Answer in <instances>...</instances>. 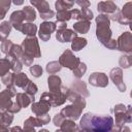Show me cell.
Here are the masks:
<instances>
[{"label":"cell","instance_id":"cell-15","mask_svg":"<svg viewBox=\"0 0 132 132\" xmlns=\"http://www.w3.org/2000/svg\"><path fill=\"white\" fill-rule=\"evenodd\" d=\"M51 107L52 106L48 103H46L45 101H42V100H39L38 102H32V104H31V110L35 116L48 113Z\"/></svg>","mask_w":132,"mask_h":132},{"label":"cell","instance_id":"cell-41","mask_svg":"<svg viewBox=\"0 0 132 132\" xmlns=\"http://www.w3.org/2000/svg\"><path fill=\"white\" fill-rule=\"evenodd\" d=\"M57 21L60 22H68L71 19L70 10H63V11H57Z\"/></svg>","mask_w":132,"mask_h":132},{"label":"cell","instance_id":"cell-8","mask_svg":"<svg viewBox=\"0 0 132 132\" xmlns=\"http://www.w3.org/2000/svg\"><path fill=\"white\" fill-rule=\"evenodd\" d=\"M117 48L127 54L132 53V34L130 32H124L119 36L117 40Z\"/></svg>","mask_w":132,"mask_h":132},{"label":"cell","instance_id":"cell-43","mask_svg":"<svg viewBox=\"0 0 132 132\" xmlns=\"http://www.w3.org/2000/svg\"><path fill=\"white\" fill-rule=\"evenodd\" d=\"M30 72L31 74L34 76V77H39L41 76L42 74V68L40 65L36 64V65H33V66H30Z\"/></svg>","mask_w":132,"mask_h":132},{"label":"cell","instance_id":"cell-52","mask_svg":"<svg viewBox=\"0 0 132 132\" xmlns=\"http://www.w3.org/2000/svg\"><path fill=\"white\" fill-rule=\"evenodd\" d=\"M10 3H11V0H0V7L8 11L10 7Z\"/></svg>","mask_w":132,"mask_h":132},{"label":"cell","instance_id":"cell-47","mask_svg":"<svg viewBox=\"0 0 132 132\" xmlns=\"http://www.w3.org/2000/svg\"><path fill=\"white\" fill-rule=\"evenodd\" d=\"M21 106H20V104L15 101V102H12V104H11V106L7 109V111H9V112H11V113H16V112H19L20 110H21Z\"/></svg>","mask_w":132,"mask_h":132},{"label":"cell","instance_id":"cell-36","mask_svg":"<svg viewBox=\"0 0 132 132\" xmlns=\"http://www.w3.org/2000/svg\"><path fill=\"white\" fill-rule=\"evenodd\" d=\"M132 64V57H131V54H128L126 56H122L120 58V61H119V65L122 67V68H129Z\"/></svg>","mask_w":132,"mask_h":132},{"label":"cell","instance_id":"cell-39","mask_svg":"<svg viewBox=\"0 0 132 132\" xmlns=\"http://www.w3.org/2000/svg\"><path fill=\"white\" fill-rule=\"evenodd\" d=\"M121 13H122L123 16H125L126 19L131 20V18H132V3H131V2H127V3L123 6V8H122V10H121Z\"/></svg>","mask_w":132,"mask_h":132},{"label":"cell","instance_id":"cell-38","mask_svg":"<svg viewBox=\"0 0 132 132\" xmlns=\"http://www.w3.org/2000/svg\"><path fill=\"white\" fill-rule=\"evenodd\" d=\"M19 60L21 61V63H22L23 65H25V66H31V65L33 64L34 58L31 57V56H29V55H27L26 53L22 52L21 55H20V57H19Z\"/></svg>","mask_w":132,"mask_h":132},{"label":"cell","instance_id":"cell-25","mask_svg":"<svg viewBox=\"0 0 132 132\" xmlns=\"http://www.w3.org/2000/svg\"><path fill=\"white\" fill-rule=\"evenodd\" d=\"M28 81H29V78H28V76L25 73H23V72H16V73H14V77H13V84H14V86L24 89L25 86L28 84Z\"/></svg>","mask_w":132,"mask_h":132},{"label":"cell","instance_id":"cell-12","mask_svg":"<svg viewBox=\"0 0 132 132\" xmlns=\"http://www.w3.org/2000/svg\"><path fill=\"white\" fill-rule=\"evenodd\" d=\"M24 21H25V14L23 10H15L10 14L9 18V22L11 24V26L18 30V31H22L23 26H24Z\"/></svg>","mask_w":132,"mask_h":132},{"label":"cell","instance_id":"cell-49","mask_svg":"<svg viewBox=\"0 0 132 132\" xmlns=\"http://www.w3.org/2000/svg\"><path fill=\"white\" fill-rule=\"evenodd\" d=\"M74 2H75L79 7H81L82 9H85V8H89L90 5H91V3H90L89 0H75Z\"/></svg>","mask_w":132,"mask_h":132},{"label":"cell","instance_id":"cell-40","mask_svg":"<svg viewBox=\"0 0 132 132\" xmlns=\"http://www.w3.org/2000/svg\"><path fill=\"white\" fill-rule=\"evenodd\" d=\"M13 77H14V73L8 71L6 74H4L3 76H1V81H2L6 87L12 86V85H14V84H13Z\"/></svg>","mask_w":132,"mask_h":132},{"label":"cell","instance_id":"cell-24","mask_svg":"<svg viewBox=\"0 0 132 132\" xmlns=\"http://www.w3.org/2000/svg\"><path fill=\"white\" fill-rule=\"evenodd\" d=\"M6 58L10 61V64H11V70L13 73H16V72H21L22 68H23V64L21 63V61L11 53H8L6 55Z\"/></svg>","mask_w":132,"mask_h":132},{"label":"cell","instance_id":"cell-16","mask_svg":"<svg viewBox=\"0 0 132 132\" xmlns=\"http://www.w3.org/2000/svg\"><path fill=\"white\" fill-rule=\"evenodd\" d=\"M117 5L113 1L111 0H107V1H101L98 3L97 5V9L100 13H104V14H108V13H112L117 10Z\"/></svg>","mask_w":132,"mask_h":132},{"label":"cell","instance_id":"cell-27","mask_svg":"<svg viewBox=\"0 0 132 132\" xmlns=\"http://www.w3.org/2000/svg\"><path fill=\"white\" fill-rule=\"evenodd\" d=\"M88 41L86 38L82 37H78L76 36L75 38H73V40L71 41V50L74 52H78L80 50H82L86 45H87Z\"/></svg>","mask_w":132,"mask_h":132},{"label":"cell","instance_id":"cell-29","mask_svg":"<svg viewBox=\"0 0 132 132\" xmlns=\"http://www.w3.org/2000/svg\"><path fill=\"white\" fill-rule=\"evenodd\" d=\"M21 32L27 36H35V34L37 33V27L31 22H28L26 24L24 23V26Z\"/></svg>","mask_w":132,"mask_h":132},{"label":"cell","instance_id":"cell-21","mask_svg":"<svg viewBox=\"0 0 132 132\" xmlns=\"http://www.w3.org/2000/svg\"><path fill=\"white\" fill-rule=\"evenodd\" d=\"M60 131H64V132H69V131H79L80 128L74 123L73 120L70 119H64V121L62 122V124L59 127Z\"/></svg>","mask_w":132,"mask_h":132},{"label":"cell","instance_id":"cell-35","mask_svg":"<svg viewBox=\"0 0 132 132\" xmlns=\"http://www.w3.org/2000/svg\"><path fill=\"white\" fill-rule=\"evenodd\" d=\"M61 68H62V66L60 65V63L58 61H52V62L47 63V65H46V71L50 74H55V73L59 72L61 70Z\"/></svg>","mask_w":132,"mask_h":132},{"label":"cell","instance_id":"cell-5","mask_svg":"<svg viewBox=\"0 0 132 132\" xmlns=\"http://www.w3.org/2000/svg\"><path fill=\"white\" fill-rule=\"evenodd\" d=\"M67 92H68V88L62 86L61 90L58 92H51L50 91V92L42 93V95L40 96V100L45 101L51 106H60V105L64 104L65 101L67 100L66 99Z\"/></svg>","mask_w":132,"mask_h":132},{"label":"cell","instance_id":"cell-53","mask_svg":"<svg viewBox=\"0 0 132 132\" xmlns=\"http://www.w3.org/2000/svg\"><path fill=\"white\" fill-rule=\"evenodd\" d=\"M66 23H67V22H60V21H57V22H56V25H57L58 29H64V28H67Z\"/></svg>","mask_w":132,"mask_h":132},{"label":"cell","instance_id":"cell-20","mask_svg":"<svg viewBox=\"0 0 132 132\" xmlns=\"http://www.w3.org/2000/svg\"><path fill=\"white\" fill-rule=\"evenodd\" d=\"M90 27H91V21H87V20H79L73 25V29L77 34L88 33L90 30Z\"/></svg>","mask_w":132,"mask_h":132},{"label":"cell","instance_id":"cell-9","mask_svg":"<svg viewBox=\"0 0 132 132\" xmlns=\"http://www.w3.org/2000/svg\"><path fill=\"white\" fill-rule=\"evenodd\" d=\"M56 29H57L56 23L44 21L43 23H41L40 28H39V32H38L39 38L42 41H48L50 38H51V34L53 32H55Z\"/></svg>","mask_w":132,"mask_h":132},{"label":"cell","instance_id":"cell-2","mask_svg":"<svg viewBox=\"0 0 132 132\" xmlns=\"http://www.w3.org/2000/svg\"><path fill=\"white\" fill-rule=\"evenodd\" d=\"M110 111L116 117V124L113 125L111 131H122L125 124L132 122V110L130 105L125 106L124 104L119 103L114 105Z\"/></svg>","mask_w":132,"mask_h":132},{"label":"cell","instance_id":"cell-19","mask_svg":"<svg viewBox=\"0 0 132 132\" xmlns=\"http://www.w3.org/2000/svg\"><path fill=\"white\" fill-rule=\"evenodd\" d=\"M61 78L56 75V74H51L47 77V84H48V89L51 92H58L61 90L62 88V84H61Z\"/></svg>","mask_w":132,"mask_h":132},{"label":"cell","instance_id":"cell-11","mask_svg":"<svg viewBox=\"0 0 132 132\" xmlns=\"http://www.w3.org/2000/svg\"><path fill=\"white\" fill-rule=\"evenodd\" d=\"M89 82L94 87L105 88L108 85V77L103 72H94L89 76Z\"/></svg>","mask_w":132,"mask_h":132},{"label":"cell","instance_id":"cell-3","mask_svg":"<svg viewBox=\"0 0 132 132\" xmlns=\"http://www.w3.org/2000/svg\"><path fill=\"white\" fill-rule=\"evenodd\" d=\"M96 36L98 40L104 45L108 40L111 39L112 32L109 28L110 25V19L107 14L101 13L98 16H96Z\"/></svg>","mask_w":132,"mask_h":132},{"label":"cell","instance_id":"cell-14","mask_svg":"<svg viewBox=\"0 0 132 132\" xmlns=\"http://www.w3.org/2000/svg\"><path fill=\"white\" fill-rule=\"evenodd\" d=\"M13 97H14V95L8 89L1 91L0 92V109L7 110L12 104V98Z\"/></svg>","mask_w":132,"mask_h":132},{"label":"cell","instance_id":"cell-23","mask_svg":"<svg viewBox=\"0 0 132 132\" xmlns=\"http://www.w3.org/2000/svg\"><path fill=\"white\" fill-rule=\"evenodd\" d=\"M71 90H73L74 92H76V93H78L79 95H81L82 97H89V91H88V89H87V86H86V84L84 82V81H81V80H76V81H74L73 82V85H72V89Z\"/></svg>","mask_w":132,"mask_h":132},{"label":"cell","instance_id":"cell-31","mask_svg":"<svg viewBox=\"0 0 132 132\" xmlns=\"http://www.w3.org/2000/svg\"><path fill=\"white\" fill-rule=\"evenodd\" d=\"M73 2H70L68 0H57L55 2V8L57 11H63V10H69V8H72Z\"/></svg>","mask_w":132,"mask_h":132},{"label":"cell","instance_id":"cell-28","mask_svg":"<svg viewBox=\"0 0 132 132\" xmlns=\"http://www.w3.org/2000/svg\"><path fill=\"white\" fill-rule=\"evenodd\" d=\"M30 2L35 8L38 9L39 13H43V12L51 9L48 2L45 1V0H30Z\"/></svg>","mask_w":132,"mask_h":132},{"label":"cell","instance_id":"cell-42","mask_svg":"<svg viewBox=\"0 0 132 132\" xmlns=\"http://www.w3.org/2000/svg\"><path fill=\"white\" fill-rule=\"evenodd\" d=\"M12 45H13V42H12L11 40H7V39H5V40L2 41V43H1V52H2L3 54L7 55V54L11 51Z\"/></svg>","mask_w":132,"mask_h":132},{"label":"cell","instance_id":"cell-44","mask_svg":"<svg viewBox=\"0 0 132 132\" xmlns=\"http://www.w3.org/2000/svg\"><path fill=\"white\" fill-rule=\"evenodd\" d=\"M80 11H81V20L91 21V20L94 18L92 10L89 9V8H85V9H82V10H80Z\"/></svg>","mask_w":132,"mask_h":132},{"label":"cell","instance_id":"cell-6","mask_svg":"<svg viewBox=\"0 0 132 132\" xmlns=\"http://www.w3.org/2000/svg\"><path fill=\"white\" fill-rule=\"evenodd\" d=\"M21 46H22L23 52L26 53L27 55H29L33 58H40L41 52H40L38 40L35 36H27L23 40Z\"/></svg>","mask_w":132,"mask_h":132},{"label":"cell","instance_id":"cell-34","mask_svg":"<svg viewBox=\"0 0 132 132\" xmlns=\"http://www.w3.org/2000/svg\"><path fill=\"white\" fill-rule=\"evenodd\" d=\"M72 71H73V75H74L76 78H81V77L84 76V74L86 73V71H87V66H86L85 63L79 62L78 65H77Z\"/></svg>","mask_w":132,"mask_h":132},{"label":"cell","instance_id":"cell-26","mask_svg":"<svg viewBox=\"0 0 132 132\" xmlns=\"http://www.w3.org/2000/svg\"><path fill=\"white\" fill-rule=\"evenodd\" d=\"M11 24L9 21H4L2 22V24L0 25V41H4L8 35L10 34V31H11Z\"/></svg>","mask_w":132,"mask_h":132},{"label":"cell","instance_id":"cell-7","mask_svg":"<svg viewBox=\"0 0 132 132\" xmlns=\"http://www.w3.org/2000/svg\"><path fill=\"white\" fill-rule=\"evenodd\" d=\"M58 62L60 63V65L62 67H66L70 70H73L77 65L78 63L80 62L79 58L75 57L74 54L72 53L71 50H66L59 58Z\"/></svg>","mask_w":132,"mask_h":132},{"label":"cell","instance_id":"cell-37","mask_svg":"<svg viewBox=\"0 0 132 132\" xmlns=\"http://www.w3.org/2000/svg\"><path fill=\"white\" fill-rule=\"evenodd\" d=\"M24 91H25V93H27L28 95H31V96H34L36 93H37V91H38V88H37V86L33 82V81H31L30 79H29V81H28V84L25 86V88L23 89Z\"/></svg>","mask_w":132,"mask_h":132},{"label":"cell","instance_id":"cell-4","mask_svg":"<svg viewBox=\"0 0 132 132\" xmlns=\"http://www.w3.org/2000/svg\"><path fill=\"white\" fill-rule=\"evenodd\" d=\"M86 100L85 97H80L79 99L71 102V104L66 105L65 107H63L60 111V113L65 118V119H70V120H78L79 117L81 116L82 109L86 107Z\"/></svg>","mask_w":132,"mask_h":132},{"label":"cell","instance_id":"cell-51","mask_svg":"<svg viewBox=\"0 0 132 132\" xmlns=\"http://www.w3.org/2000/svg\"><path fill=\"white\" fill-rule=\"evenodd\" d=\"M104 46L107 47V48H109V50H116V48H117V40L111 38L110 40H108V41L104 44Z\"/></svg>","mask_w":132,"mask_h":132},{"label":"cell","instance_id":"cell-30","mask_svg":"<svg viewBox=\"0 0 132 132\" xmlns=\"http://www.w3.org/2000/svg\"><path fill=\"white\" fill-rule=\"evenodd\" d=\"M109 19L112 20V21L119 22L122 25H130L131 24V20L126 19L125 16H123V14L121 13V11H119V10H116L114 12H112L111 15L109 16Z\"/></svg>","mask_w":132,"mask_h":132},{"label":"cell","instance_id":"cell-56","mask_svg":"<svg viewBox=\"0 0 132 132\" xmlns=\"http://www.w3.org/2000/svg\"><path fill=\"white\" fill-rule=\"evenodd\" d=\"M68 1H70V2H73V3H74V1H75V0H68Z\"/></svg>","mask_w":132,"mask_h":132},{"label":"cell","instance_id":"cell-32","mask_svg":"<svg viewBox=\"0 0 132 132\" xmlns=\"http://www.w3.org/2000/svg\"><path fill=\"white\" fill-rule=\"evenodd\" d=\"M23 11H24V14H25V21L32 23L36 19V12H35V10H34L33 7H31V6H25L24 9H23Z\"/></svg>","mask_w":132,"mask_h":132},{"label":"cell","instance_id":"cell-22","mask_svg":"<svg viewBox=\"0 0 132 132\" xmlns=\"http://www.w3.org/2000/svg\"><path fill=\"white\" fill-rule=\"evenodd\" d=\"M41 126H43V125L39 122V120L37 118L30 117L24 123V130L29 131V132H34L36 127H41Z\"/></svg>","mask_w":132,"mask_h":132},{"label":"cell","instance_id":"cell-54","mask_svg":"<svg viewBox=\"0 0 132 132\" xmlns=\"http://www.w3.org/2000/svg\"><path fill=\"white\" fill-rule=\"evenodd\" d=\"M11 2H12L14 5L19 6V5H22V4L24 3V0H11Z\"/></svg>","mask_w":132,"mask_h":132},{"label":"cell","instance_id":"cell-46","mask_svg":"<svg viewBox=\"0 0 132 132\" xmlns=\"http://www.w3.org/2000/svg\"><path fill=\"white\" fill-rule=\"evenodd\" d=\"M37 119L39 120V122H40L42 125H46V124H48L50 121H51V118H50L48 113H44V114L37 116Z\"/></svg>","mask_w":132,"mask_h":132},{"label":"cell","instance_id":"cell-1","mask_svg":"<svg viewBox=\"0 0 132 132\" xmlns=\"http://www.w3.org/2000/svg\"><path fill=\"white\" fill-rule=\"evenodd\" d=\"M114 125L111 116H98L91 112H86L80 119L79 128L84 131L109 132Z\"/></svg>","mask_w":132,"mask_h":132},{"label":"cell","instance_id":"cell-10","mask_svg":"<svg viewBox=\"0 0 132 132\" xmlns=\"http://www.w3.org/2000/svg\"><path fill=\"white\" fill-rule=\"evenodd\" d=\"M109 77L113 81V84L116 85V87L118 88V90L120 92L126 91V86L123 80V70L121 67L112 68L109 72Z\"/></svg>","mask_w":132,"mask_h":132},{"label":"cell","instance_id":"cell-13","mask_svg":"<svg viewBox=\"0 0 132 132\" xmlns=\"http://www.w3.org/2000/svg\"><path fill=\"white\" fill-rule=\"evenodd\" d=\"M77 36V33L74 30H70L67 28L58 29L56 33V39L60 42H71L73 38Z\"/></svg>","mask_w":132,"mask_h":132},{"label":"cell","instance_id":"cell-48","mask_svg":"<svg viewBox=\"0 0 132 132\" xmlns=\"http://www.w3.org/2000/svg\"><path fill=\"white\" fill-rule=\"evenodd\" d=\"M70 14H71V19H74L77 21L81 20V11L79 9H71Z\"/></svg>","mask_w":132,"mask_h":132},{"label":"cell","instance_id":"cell-18","mask_svg":"<svg viewBox=\"0 0 132 132\" xmlns=\"http://www.w3.org/2000/svg\"><path fill=\"white\" fill-rule=\"evenodd\" d=\"M15 98H16L15 101L20 104V106L22 108L23 107H27L28 105H30L32 102H34V99H35L34 96L28 95L27 93H16Z\"/></svg>","mask_w":132,"mask_h":132},{"label":"cell","instance_id":"cell-55","mask_svg":"<svg viewBox=\"0 0 132 132\" xmlns=\"http://www.w3.org/2000/svg\"><path fill=\"white\" fill-rule=\"evenodd\" d=\"M15 130H18V131H20V130H22L20 127H14V128H11L10 129V131H15Z\"/></svg>","mask_w":132,"mask_h":132},{"label":"cell","instance_id":"cell-50","mask_svg":"<svg viewBox=\"0 0 132 132\" xmlns=\"http://www.w3.org/2000/svg\"><path fill=\"white\" fill-rule=\"evenodd\" d=\"M53 16H55V11H53L52 9H50V10L43 12V13H40V18L43 19V20H48Z\"/></svg>","mask_w":132,"mask_h":132},{"label":"cell","instance_id":"cell-33","mask_svg":"<svg viewBox=\"0 0 132 132\" xmlns=\"http://www.w3.org/2000/svg\"><path fill=\"white\" fill-rule=\"evenodd\" d=\"M10 68H11V64L7 58L0 59V76H3L4 74H6Z\"/></svg>","mask_w":132,"mask_h":132},{"label":"cell","instance_id":"cell-45","mask_svg":"<svg viewBox=\"0 0 132 132\" xmlns=\"http://www.w3.org/2000/svg\"><path fill=\"white\" fill-rule=\"evenodd\" d=\"M64 117L61 114V113H57V114H55V117H54V119H53V122H54V125L56 126V127H60V125L62 124V122L64 121Z\"/></svg>","mask_w":132,"mask_h":132},{"label":"cell","instance_id":"cell-17","mask_svg":"<svg viewBox=\"0 0 132 132\" xmlns=\"http://www.w3.org/2000/svg\"><path fill=\"white\" fill-rule=\"evenodd\" d=\"M13 113L5 110L3 112H0V132L1 131H7L8 127L13 121Z\"/></svg>","mask_w":132,"mask_h":132}]
</instances>
